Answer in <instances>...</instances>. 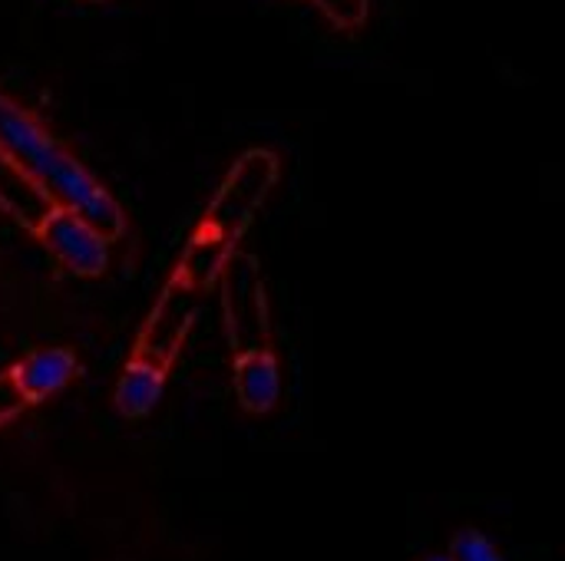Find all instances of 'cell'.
Returning a JSON list of instances; mask_svg holds the SVG:
<instances>
[{
  "mask_svg": "<svg viewBox=\"0 0 565 561\" xmlns=\"http://www.w3.org/2000/svg\"><path fill=\"white\" fill-rule=\"evenodd\" d=\"M0 152L7 162L53 205L79 215L109 241L122 238L126 215L119 202L89 175V169L70 155L23 106L0 89Z\"/></svg>",
  "mask_w": 565,
  "mask_h": 561,
  "instance_id": "cell-1",
  "label": "cell"
},
{
  "mask_svg": "<svg viewBox=\"0 0 565 561\" xmlns=\"http://www.w3.org/2000/svg\"><path fill=\"white\" fill-rule=\"evenodd\" d=\"M275 182H278V155L268 149H248L245 155H238V162L228 169L225 182L205 205L195 235L232 248L255 222Z\"/></svg>",
  "mask_w": 565,
  "mask_h": 561,
  "instance_id": "cell-2",
  "label": "cell"
},
{
  "mask_svg": "<svg viewBox=\"0 0 565 561\" xmlns=\"http://www.w3.org/2000/svg\"><path fill=\"white\" fill-rule=\"evenodd\" d=\"M218 288H222V321L232 354L245 357L255 350H275L271 314H268L258 261L252 255H228Z\"/></svg>",
  "mask_w": 565,
  "mask_h": 561,
  "instance_id": "cell-3",
  "label": "cell"
},
{
  "mask_svg": "<svg viewBox=\"0 0 565 561\" xmlns=\"http://www.w3.org/2000/svg\"><path fill=\"white\" fill-rule=\"evenodd\" d=\"M199 304H202L199 291H192L179 278H169L162 294L156 298L152 311L142 321V331H139L132 357L152 360V364H162V367L172 370L179 350L185 347V341H189V334L195 327Z\"/></svg>",
  "mask_w": 565,
  "mask_h": 561,
  "instance_id": "cell-4",
  "label": "cell"
},
{
  "mask_svg": "<svg viewBox=\"0 0 565 561\" xmlns=\"http://www.w3.org/2000/svg\"><path fill=\"white\" fill-rule=\"evenodd\" d=\"M33 235L56 258V265L76 278H99L109 268L113 241L66 208H50Z\"/></svg>",
  "mask_w": 565,
  "mask_h": 561,
  "instance_id": "cell-5",
  "label": "cell"
},
{
  "mask_svg": "<svg viewBox=\"0 0 565 561\" xmlns=\"http://www.w3.org/2000/svg\"><path fill=\"white\" fill-rule=\"evenodd\" d=\"M79 374V360L70 347H43L33 350L26 357H20L7 377L17 390V397L23 400V407H36L43 400H50L53 393H60L63 387H70Z\"/></svg>",
  "mask_w": 565,
  "mask_h": 561,
  "instance_id": "cell-6",
  "label": "cell"
},
{
  "mask_svg": "<svg viewBox=\"0 0 565 561\" xmlns=\"http://www.w3.org/2000/svg\"><path fill=\"white\" fill-rule=\"evenodd\" d=\"M235 397L245 413L265 417L281 400V360L275 350L235 357Z\"/></svg>",
  "mask_w": 565,
  "mask_h": 561,
  "instance_id": "cell-7",
  "label": "cell"
},
{
  "mask_svg": "<svg viewBox=\"0 0 565 561\" xmlns=\"http://www.w3.org/2000/svg\"><path fill=\"white\" fill-rule=\"evenodd\" d=\"M166 384H169V367L129 357L126 370L119 374V384H116V393H113V407L126 420H142L162 400Z\"/></svg>",
  "mask_w": 565,
  "mask_h": 561,
  "instance_id": "cell-8",
  "label": "cell"
},
{
  "mask_svg": "<svg viewBox=\"0 0 565 561\" xmlns=\"http://www.w3.org/2000/svg\"><path fill=\"white\" fill-rule=\"evenodd\" d=\"M232 248L222 245V241H212V238H202V235H192L185 255L179 258V268L172 278H179L182 284H189L192 291L205 294L218 284L222 278V268L228 261Z\"/></svg>",
  "mask_w": 565,
  "mask_h": 561,
  "instance_id": "cell-9",
  "label": "cell"
},
{
  "mask_svg": "<svg viewBox=\"0 0 565 561\" xmlns=\"http://www.w3.org/2000/svg\"><path fill=\"white\" fill-rule=\"evenodd\" d=\"M0 208L10 212L20 225H26L30 231L40 225V218L53 208L0 152Z\"/></svg>",
  "mask_w": 565,
  "mask_h": 561,
  "instance_id": "cell-10",
  "label": "cell"
},
{
  "mask_svg": "<svg viewBox=\"0 0 565 561\" xmlns=\"http://www.w3.org/2000/svg\"><path fill=\"white\" fill-rule=\"evenodd\" d=\"M447 555L454 561H507L503 559V552H500L483 532H477V529H463V532L454 539V546H450Z\"/></svg>",
  "mask_w": 565,
  "mask_h": 561,
  "instance_id": "cell-11",
  "label": "cell"
},
{
  "mask_svg": "<svg viewBox=\"0 0 565 561\" xmlns=\"http://www.w3.org/2000/svg\"><path fill=\"white\" fill-rule=\"evenodd\" d=\"M331 23L344 26V30H358L367 17V0H315Z\"/></svg>",
  "mask_w": 565,
  "mask_h": 561,
  "instance_id": "cell-12",
  "label": "cell"
},
{
  "mask_svg": "<svg viewBox=\"0 0 565 561\" xmlns=\"http://www.w3.org/2000/svg\"><path fill=\"white\" fill-rule=\"evenodd\" d=\"M20 410H26V407H23V400L17 397V390H13L10 377H7V374H0V427H3V423H10Z\"/></svg>",
  "mask_w": 565,
  "mask_h": 561,
  "instance_id": "cell-13",
  "label": "cell"
},
{
  "mask_svg": "<svg viewBox=\"0 0 565 561\" xmlns=\"http://www.w3.org/2000/svg\"><path fill=\"white\" fill-rule=\"evenodd\" d=\"M420 561H454L450 555H427V559H420Z\"/></svg>",
  "mask_w": 565,
  "mask_h": 561,
  "instance_id": "cell-14",
  "label": "cell"
}]
</instances>
